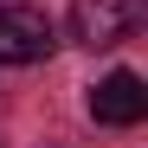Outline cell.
Returning a JSON list of instances; mask_svg holds the SVG:
<instances>
[{"label":"cell","mask_w":148,"mask_h":148,"mask_svg":"<svg viewBox=\"0 0 148 148\" xmlns=\"http://www.w3.org/2000/svg\"><path fill=\"white\" fill-rule=\"evenodd\" d=\"M52 45H58V32L39 7L0 0V64H39V58H52Z\"/></svg>","instance_id":"cell-1"},{"label":"cell","mask_w":148,"mask_h":148,"mask_svg":"<svg viewBox=\"0 0 148 148\" xmlns=\"http://www.w3.org/2000/svg\"><path fill=\"white\" fill-rule=\"evenodd\" d=\"M135 26H142V0H77L71 7V39L90 45V52L122 45Z\"/></svg>","instance_id":"cell-2"},{"label":"cell","mask_w":148,"mask_h":148,"mask_svg":"<svg viewBox=\"0 0 148 148\" xmlns=\"http://www.w3.org/2000/svg\"><path fill=\"white\" fill-rule=\"evenodd\" d=\"M90 116L110 122V129H135V122L148 116V84L135 77V71H110V77L90 90Z\"/></svg>","instance_id":"cell-3"}]
</instances>
